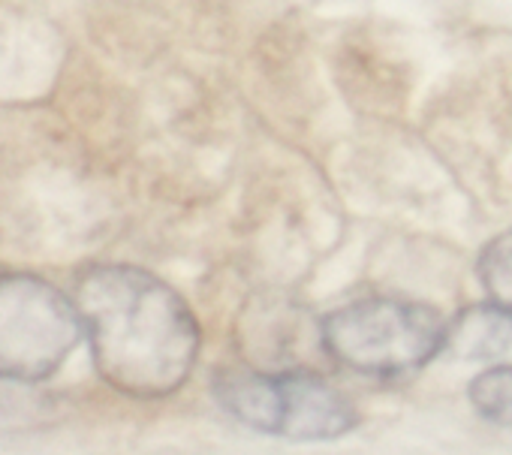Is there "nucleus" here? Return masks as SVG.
Returning <instances> with one entry per match:
<instances>
[{"instance_id":"2","label":"nucleus","mask_w":512,"mask_h":455,"mask_svg":"<svg viewBox=\"0 0 512 455\" xmlns=\"http://www.w3.org/2000/svg\"><path fill=\"white\" fill-rule=\"evenodd\" d=\"M326 353L368 377H404L446 350L443 317L422 302L359 299L320 323Z\"/></svg>"},{"instance_id":"1","label":"nucleus","mask_w":512,"mask_h":455,"mask_svg":"<svg viewBox=\"0 0 512 455\" xmlns=\"http://www.w3.org/2000/svg\"><path fill=\"white\" fill-rule=\"evenodd\" d=\"M100 377L130 398L181 389L199 356V323L187 302L136 266H97L76 290Z\"/></svg>"},{"instance_id":"6","label":"nucleus","mask_w":512,"mask_h":455,"mask_svg":"<svg viewBox=\"0 0 512 455\" xmlns=\"http://www.w3.org/2000/svg\"><path fill=\"white\" fill-rule=\"evenodd\" d=\"M473 410L494 425H512V365H491L467 386Z\"/></svg>"},{"instance_id":"3","label":"nucleus","mask_w":512,"mask_h":455,"mask_svg":"<svg viewBox=\"0 0 512 455\" xmlns=\"http://www.w3.org/2000/svg\"><path fill=\"white\" fill-rule=\"evenodd\" d=\"M217 404L241 425L287 440H335L356 428L353 404L314 371H223Z\"/></svg>"},{"instance_id":"5","label":"nucleus","mask_w":512,"mask_h":455,"mask_svg":"<svg viewBox=\"0 0 512 455\" xmlns=\"http://www.w3.org/2000/svg\"><path fill=\"white\" fill-rule=\"evenodd\" d=\"M512 344V314L500 305L479 302L467 305L461 314H455L452 323H446V350L458 359L482 362L506 353Z\"/></svg>"},{"instance_id":"7","label":"nucleus","mask_w":512,"mask_h":455,"mask_svg":"<svg viewBox=\"0 0 512 455\" xmlns=\"http://www.w3.org/2000/svg\"><path fill=\"white\" fill-rule=\"evenodd\" d=\"M476 272L488 299L512 314V230L494 236L482 248Z\"/></svg>"},{"instance_id":"4","label":"nucleus","mask_w":512,"mask_h":455,"mask_svg":"<svg viewBox=\"0 0 512 455\" xmlns=\"http://www.w3.org/2000/svg\"><path fill=\"white\" fill-rule=\"evenodd\" d=\"M85 332L76 302L37 275H0V377L46 380Z\"/></svg>"}]
</instances>
